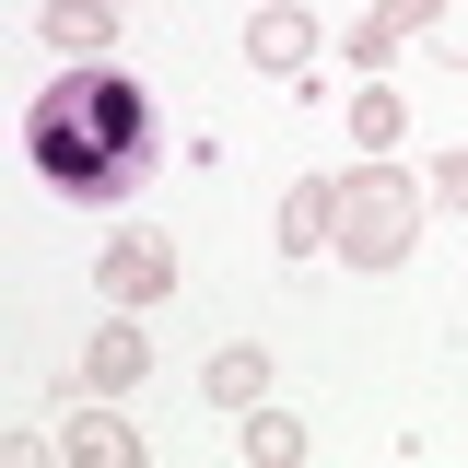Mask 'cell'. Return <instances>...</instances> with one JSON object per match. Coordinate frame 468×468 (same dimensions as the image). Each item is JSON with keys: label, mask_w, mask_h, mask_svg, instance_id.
Instances as JSON below:
<instances>
[{"label": "cell", "mask_w": 468, "mask_h": 468, "mask_svg": "<svg viewBox=\"0 0 468 468\" xmlns=\"http://www.w3.org/2000/svg\"><path fill=\"white\" fill-rule=\"evenodd\" d=\"M24 165L48 176L58 199L82 211H117L141 176L165 165V129H153V94L117 70V58H70L48 94L24 106Z\"/></svg>", "instance_id": "6da1fadb"}, {"label": "cell", "mask_w": 468, "mask_h": 468, "mask_svg": "<svg viewBox=\"0 0 468 468\" xmlns=\"http://www.w3.org/2000/svg\"><path fill=\"white\" fill-rule=\"evenodd\" d=\"M328 246H340L351 270H399L410 246H421V187H410L399 165L340 176V223H328Z\"/></svg>", "instance_id": "7a4b0ae2"}, {"label": "cell", "mask_w": 468, "mask_h": 468, "mask_svg": "<svg viewBox=\"0 0 468 468\" xmlns=\"http://www.w3.org/2000/svg\"><path fill=\"white\" fill-rule=\"evenodd\" d=\"M433 24H445V0H375V12H351L340 58H351V70H387V58H399L410 36H433Z\"/></svg>", "instance_id": "3957f363"}, {"label": "cell", "mask_w": 468, "mask_h": 468, "mask_svg": "<svg viewBox=\"0 0 468 468\" xmlns=\"http://www.w3.org/2000/svg\"><path fill=\"white\" fill-rule=\"evenodd\" d=\"M94 282H106V304H165L176 292V246L165 234H117L106 258H94Z\"/></svg>", "instance_id": "277c9868"}, {"label": "cell", "mask_w": 468, "mask_h": 468, "mask_svg": "<svg viewBox=\"0 0 468 468\" xmlns=\"http://www.w3.org/2000/svg\"><path fill=\"white\" fill-rule=\"evenodd\" d=\"M246 58H258L270 82H304V70H316V24H304L292 0H258V24H246Z\"/></svg>", "instance_id": "5b68a950"}, {"label": "cell", "mask_w": 468, "mask_h": 468, "mask_svg": "<svg viewBox=\"0 0 468 468\" xmlns=\"http://www.w3.org/2000/svg\"><path fill=\"white\" fill-rule=\"evenodd\" d=\"M141 375H153V328H94V340H82V387H94V399L141 387Z\"/></svg>", "instance_id": "8992f818"}, {"label": "cell", "mask_w": 468, "mask_h": 468, "mask_svg": "<svg viewBox=\"0 0 468 468\" xmlns=\"http://www.w3.org/2000/svg\"><path fill=\"white\" fill-rule=\"evenodd\" d=\"M328 223H340V187H328V176H292L282 187V258H316Z\"/></svg>", "instance_id": "52a82bcc"}, {"label": "cell", "mask_w": 468, "mask_h": 468, "mask_svg": "<svg viewBox=\"0 0 468 468\" xmlns=\"http://www.w3.org/2000/svg\"><path fill=\"white\" fill-rule=\"evenodd\" d=\"M199 387H211V410H258V387H270V351H258V340H223Z\"/></svg>", "instance_id": "ba28073f"}, {"label": "cell", "mask_w": 468, "mask_h": 468, "mask_svg": "<svg viewBox=\"0 0 468 468\" xmlns=\"http://www.w3.org/2000/svg\"><path fill=\"white\" fill-rule=\"evenodd\" d=\"M106 12H117V0H48L36 36H48L58 58H94V48H106Z\"/></svg>", "instance_id": "9c48e42d"}, {"label": "cell", "mask_w": 468, "mask_h": 468, "mask_svg": "<svg viewBox=\"0 0 468 468\" xmlns=\"http://www.w3.org/2000/svg\"><path fill=\"white\" fill-rule=\"evenodd\" d=\"M58 445H70L82 468H141V433H129V421H106V410H82V421H70Z\"/></svg>", "instance_id": "30bf717a"}, {"label": "cell", "mask_w": 468, "mask_h": 468, "mask_svg": "<svg viewBox=\"0 0 468 468\" xmlns=\"http://www.w3.org/2000/svg\"><path fill=\"white\" fill-rule=\"evenodd\" d=\"M304 445H316V433H304L292 410H246V457L258 468H304Z\"/></svg>", "instance_id": "8fae6325"}, {"label": "cell", "mask_w": 468, "mask_h": 468, "mask_svg": "<svg viewBox=\"0 0 468 468\" xmlns=\"http://www.w3.org/2000/svg\"><path fill=\"white\" fill-rule=\"evenodd\" d=\"M351 141H410V106L387 94V82H363V94H351Z\"/></svg>", "instance_id": "7c38bea8"}, {"label": "cell", "mask_w": 468, "mask_h": 468, "mask_svg": "<svg viewBox=\"0 0 468 468\" xmlns=\"http://www.w3.org/2000/svg\"><path fill=\"white\" fill-rule=\"evenodd\" d=\"M433 199H445V211H468V153H445V165H433Z\"/></svg>", "instance_id": "4fadbf2b"}]
</instances>
